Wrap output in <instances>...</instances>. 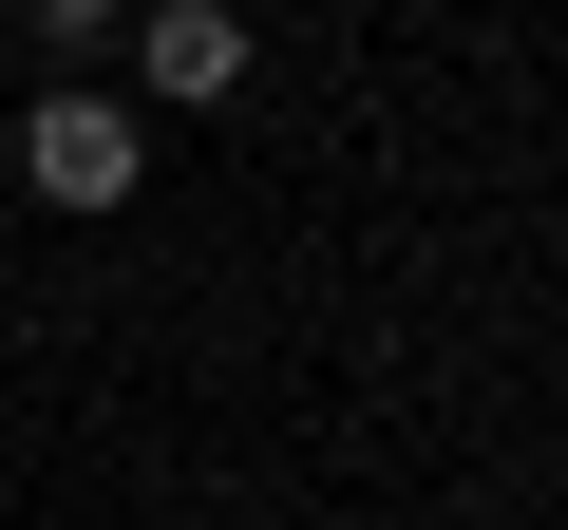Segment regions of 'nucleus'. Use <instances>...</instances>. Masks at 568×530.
Instances as JSON below:
<instances>
[{
    "mask_svg": "<svg viewBox=\"0 0 568 530\" xmlns=\"http://www.w3.org/2000/svg\"><path fill=\"white\" fill-rule=\"evenodd\" d=\"M20 190H39V208H133V190H152V114H133L114 77H58V95L20 114Z\"/></svg>",
    "mask_w": 568,
    "mask_h": 530,
    "instance_id": "nucleus-1",
    "label": "nucleus"
},
{
    "mask_svg": "<svg viewBox=\"0 0 568 530\" xmlns=\"http://www.w3.org/2000/svg\"><path fill=\"white\" fill-rule=\"evenodd\" d=\"M227 95H246L227 0H133V114H227Z\"/></svg>",
    "mask_w": 568,
    "mask_h": 530,
    "instance_id": "nucleus-2",
    "label": "nucleus"
},
{
    "mask_svg": "<svg viewBox=\"0 0 568 530\" xmlns=\"http://www.w3.org/2000/svg\"><path fill=\"white\" fill-rule=\"evenodd\" d=\"M20 20H39V39H58V58H95V39H114V20H133V0H20Z\"/></svg>",
    "mask_w": 568,
    "mask_h": 530,
    "instance_id": "nucleus-3",
    "label": "nucleus"
}]
</instances>
